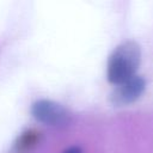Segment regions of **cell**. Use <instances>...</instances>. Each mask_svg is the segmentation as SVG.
I'll use <instances>...</instances> for the list:
<instances>
[{"mask_svg": "<svg viewBox=\"0 0 153 153\" xmlns=\"http://www.w3.org/2000/svg\"><path fill=\"white\" fill-rule=\"evenodd\" d=\"M141 62V49L135 41L118 44L109 56L106 76L114 85H120L135 75Z\"/></svg>", "mask_w": 153, "mask_h": 153, "instance_id": "1", "label": "cell"}, {"mask_svg": "<svg viewBox=\"0 0 153 153\" xmlns=\"http://www.w3.org/2000/svg\"><path fill=\"white\" fill-rule=\"evenodd\" d=\"M32 116L41 123L48 126H63L69 122V112L61 104L49 100L39 99L31 106Z\"/></svg>", "mask_w": 153, "mask_h": 153, "instance_id": "2", "label": "cell"}, {"mask_svg": "<svg viewBox=\"0 0 153 153\" xmlns=\"http://www.w3.org/2000/svg\"><path fill=\"white\" fill-rule=\"evenodd\" d=\"M146 90V80L140 75H134L127 81L117 85L110 94V102L115 106H123L137 100Z\"/></svg>", "mask_w": 153, "mask_h": 153, "instance_id": "3", "label": "cell"}, {"mask_svg": "<svg viewBox=\"0 0 153 153\" xmlns=\"http://www.w3.org/2000/svg\"><path fill=\"white\" fill-rule=\"evenodd\" d=\"M39 139V133L36 130H26L24 131L18 140L16 141V149L18 152H24L33 147Z\"/></svg>", "mask_w": 153, "mask_h": 153, "instance_id": "4", "label": "cell"}, {"mask_svg": "<svg viewBox=\"0 0 153 153\" xmlns=\"http://www.w3.org/2000/svg\"><path fill=\"white\" fill-rule=\"evenodd\" d=\"M62 153H82V151H81V148L79 146H72V147L65 149Z\"/></svg>", "mask_w": 153, "mask_h": 153, "instance_id": "5", "label": "cell"}]
</instances>
